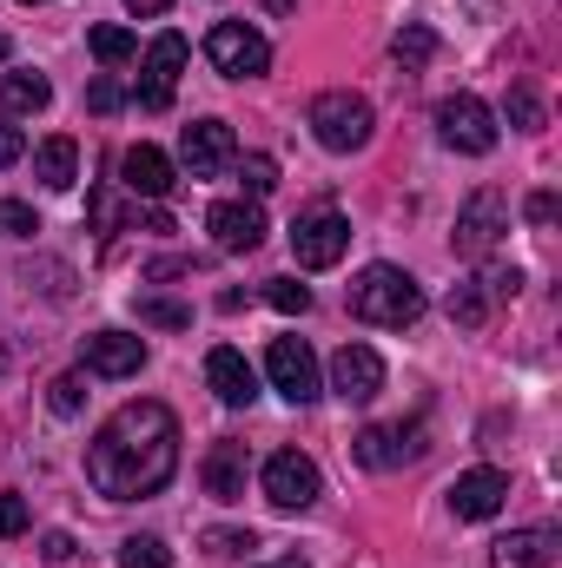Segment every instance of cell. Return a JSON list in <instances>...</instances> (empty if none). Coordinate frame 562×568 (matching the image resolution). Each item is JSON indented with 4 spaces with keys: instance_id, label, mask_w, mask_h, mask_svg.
<instances>
[{
    "instance_id": "8d00e7d4",
    "label": "cell",
    "mask_w": 562,
    "mask_h": 568,
    "mask_svg": "<svg viewBox=\"0 0 562 568\" xmlns=\"http://www.w3.org/2000/svg\"><path fill=\"white\" fill-rule=\"evenodd\" d=\"M120 219H127V212H120V205H113L107 192H93V225H100V232H113Z\"/></svg>"
},
{
    "instance_id": "7c38bea8",
    "label": "cell",
    "mask_w": 562,
    "mask_h": 568,
    "mask_svg": "<svg viewBox=\"0 0 562 568\" xmlns=\"http://www.w3.org/2000/svg\"><path fill=\"white\" fill-rule=\"evenodd\" d=\"M185 73V33H159L145 47V80H140V106L145 113H165L172 106V87Z\"/></svg>"
},
{
    "instance_id": "4fadbf2b",
    "label": "cell",
    "mask_w": 562,
    "mask_h": 568,
    "mask_svg": "<svg viewBox=\"0 0 562 568\" xmlns=\"http://www.w3.org/2000/svg\"><path fill=\"white\" fill-rule=\"evenodd\" d=\"M331 390H338L344 404H371V397L384 390V357H378L371 344H344V351L331 357Z\"/></svg>"
},
{
    "instance_id": "ffe728a7",
    "label": "cell",
    "mask_w": 562,
    "mask_h": 568,
    "mask_svg": "<svg viewBox=\"0 0 562 568\" xmlns=\"http://www.w3.org/2000/svg\"><path fill=\"white\" fill-rule=\"evenodd\" d=\"M556 562V529H516L490 549V568H550Z\"/></svg>"
},
{
    "instance_id": "cb8c5ba5",
    "label": "cell",
    "mask_w": 562,
    "mask_h": 568,
    "mask_svg": "<svg viewBox=\"0 0 562 568\" xmlns=\"http://www.w3.org/2000/svg\"><path fill=\"white\" fill-rule=\"evenodd\" d=\"M87 47H93L107 67H127V60L140 53V40H133L127 27H113V20H107V27H93V33H87Z\"/></svg>"
},
{
    "instance_id": "d590c367",
    "label": "cell",
    "mask_w": 562,
    "mask_h": 568,
    "mask_svg": "<svg viewBox=\"0 0 562 568\" xmlns=\"http://www.w3.org/2000/svg\"><path fill=\"white\" fill-rule=\"evenodd\" d=\"M20 152H27V140H20V126H7V120H0V172H7V165H13Z\"/></svg>"
},
{
    "instance_id": "52a82bcc",
    "label": "cell",
    "mask_w": 562,
    "mask_h": 568,
    "mask_svg": "<svg viewBox=\"0 0 562 568\" xmlns=\"http://www.w3.org/2000/svg\"><path fill=\"white\" fill-rule=\"evenodd\" d=\"M265 503L272 509H311L318 496H324V476H318V463L311 456H298V449H279V456H265Z\"/></svg>"
},
{
    "instance_id": "5bb4252c",
    "label": "cell",
    "mask_w": 562,
    "mask_h": 568,
    "mask_svg": "<svg viewBox=\"0 0 562 568\" xmlns=\"http://www.w3.org/2000/svg\"><path fill=\"white\" fill-rule=\"evenodd\" d=\"M199 476H205V496L212 503H245V483H252V456H245V443H212L205 449V463H199Z\"/></svg>"
},
{
    "instance_id": "7bdbcfd3",
    "label": "cell",
    "mask_w": 562,
    "mask_h": 568,
    "mask_svg": "<svg viewBox=\"0 0 562 568\" xmlns=\"http://www.w3.org/2000/svg\"><path fill=\"white\" fill-rule=\"evenodd\" d=\"M0 60H7V40H0Z\"/></svg>"
},
{
    "instance_id": "ac0fdd59",
    "label": "cell",
    "mask_w": 562,
    "mask_h": 568,
    "mask_svg": "<svg viewBox=\"0 0 562 568\" xmlns=\"http://www.w3.org/2000/svg\"><path fill=\"white\" fill-rule=\"evenodd\" d=\"M120 185H127L133 199H165L179 179H172V159H165L159 145H127V159H120Z\"/></svg>"
},
{
    "instance_id": "4dcf8cb0",
    "label": "cell",
    "mask_w": 562,
    "mask_h": 568,
    "mask_svg": "<svg viewBox=\"0 0 562 568\" xmlns=\"http://www.w3.org/2000/svg\"><path fill=\"white\" fill-rule=\"evenodd\" d=\"M0 232H7V239H33V232H40L33 205H20V199H0Z\"/></svg>"
},
{
    "instance_id": "e575fe53",
    "label": "cell",
    "mask_w": 562,
    "mask_h": 568,
    "mask_svg": "<svg viewBox=\"0 0 562 568\" xmlns=\"http://www.w3.org/2000/svg\"><path fill=\"white\" fill-rule=\"evenodd\" d=\"M0 536H27V503L13 489H0Z\"/></svg>"
},
{
    "instance_id": "d6986e66",
    "label": "cell",
    "mask_w": 562,
    "mask_h": 568,
    "mask_svg": "<svg viewBox=\"0 0 562 568\" xmlns=\"http://www.w3.org/2000/svg\"><path fill=\"white\" fill-rule=\"evenodd\" d=\"M145 364V344L133 331H93L87 337V371L93 377H133Z\"/></svg>"
},
{
    "instance_id": "74e56055",
    "label": "cell",
    "mask_w": 562,
    "mask_h": 568,
    "mask_svg": "<svg viewBox=\"0 0 562 568\" xmlns=\"http://www.w3.org/2000/svg\"><path fill=\"white\" fill-rule=\"evenodd\" d=\"M523 212H530V225H556V192H536Z\"/></svg>"
},
{
    "instance_id": "d4e9b609",
    "label": "cell",
    "mask_w": 562,
    "mask_h": 568,
    "mask_svg": "<svg viewBox=\"0 0 562 568\" xmlns=\"http://www.w3.org/2000/svg\"><path fill=\"white\" fill-rule=\"evenodd\" d=\"M133 311H140V324H159V331H185L192 324V304H179V297H140Z\"/></svg>"
},
{
    "instance_id": "9a60e30c",
    "label": "cell",
    "mask_w": 562,
    "mask_h": 568,
    "mask_svg": "<svg viewBox=\"0 0 562 568\" xmlns=\"http://www.w3.org/2000/svg\"><path fill=\"white\" fill-rule=\"evenodd\" d=\"M503 503H510V476H503V469H463V476L450 483V509H456L463 523H490Z\"/></svg>"
},
{
    "instance_id": "603a6c76",
    "label": "cell",
    "mask_w": 562,
    "mask_h": 568,
    "mask_svg": "<svg viewBox=\"0 0 562 568\" xmlns=\"http://www.w3.org/2000/svg\"><path fill=\"white\" fill-rule=\"evenodd\" d=\"M443 311H450V324H463V331H476V324L490 317V291H483V284H456V291L443 297Z\"/></svg>"
},
{
    "instance_id": "ee69618b",
    "label": "cell",
    "mask_w": 562,
    "mask_h": 568,
    "mask_svg": "<svg viewBox=\"0 0 562 568\" xmlns=\"http://www.w3.org/2000/svg\"><path fill=\"white\" fill-rule=\"evenodd\" d=\"M27 7H33V0H27Z\"/></svg>"
},
{
    "instance_id": "b9f144b4",
    "label": "cell",
    "mask_w": 562,
    "mask_h": 568,
    "mask_svg": "<svg viewBox=\"0 0 562 568\" xmlns=\"http://www.w3.org/2000/svg\"><path fill=\"white\" fill-rule=\"evenodd\" d=\"M265 7H272V13H291V7H298V0H265Z\"/></svg>"
},
{
    "instance_id": "484cf974",
    "label": "cell",
    "mask_w": 562,
    "mask_h": 568,
    "mask_svg": "<svg viewBox=\"0 0 562 568\" xmlns=\"http://www.w3.org/2000/svg\"><path fill=\"white\" fill-rule=\"evenodd\" d=\"M120 568H172V549L159 536H127L120 542Z\"/></svg>"
},
{
    "instance_id": "3957f363",
    "label": "cell",
    "mask_w": 562,
    "mask_h": 568,
    "mask_svg": "<svg viewBox=\"0 0 562 568\" xmlns=\"http://www.w3.org/2000/svg\"><path fill=\"white\" fill-rule=\"evenodd\" d=\"M371 100L364 93H318L311 100V133L324 152H364L371 145Z\"/></svg>"
},
{
    "instance_id": "30bf717a",
    "label": "cell",
    "mask_w": 562,
    "mask_h": 568,
    "mask_svg": "<svg viewBox=\"0 0 562 568\" xmlns=\"http://www.w3.org/2000/svg\"><path fill=\"white\" fill-rule=\"evenodd\" d=\"M179 159H185L192 179H219V172L239 159V140H232L225 120H192V126L179 133Z\"/></svg>"
},
{
    "instance_id": "ba28073f",
    "label": "cell",
    "mask_w": 562,
    "mask_h": 568,
    "mask_svg": "<svg viewBox=\"0 0 562 568\" xmlns=\"http://www.w3.org/2000/svg\"><path fill=\"white\" fill-rule=\"evenodd\" d=\"M291 252H298L304 272H331V265L351 252V225H344L338 212H304V219L291 225Z\"/></svg>"
},
{
    "instance_id": "83f0119b",
    "label": "cell",
    "mask_w": 562,
    "mask_h": 568,
    "mask_svg": "<svg viewBox=\"0 0 562 568\" xmlns=\"http://www.w3.org/2000/svg\"><path fill=\"white\" fill-rule=\"evenodd\" d=\"M239 185H245L252 199H265V192L279 185V165H272L265 152H252V159H239Z\"/></svg>"
},
{
    "instance_id": "f1b7e54d",
    "label": "cell",
    "mask_w": 562,
    "mask_h": 568,
    "mask_svg": "<svg viewBox=\"0 0 562 568\" xmlns=\"http://www.w3.org/2000/svg\"><path fill=\"white\" fill-rule=\"evenodd\" d=\"M265 304L284 311V317H304V311H311V291H304V284H291V278H272V284H265Z\"/></svg>"
},
{
    "instance_id": "7a4b0ae2",
    "label": "cell",
    "mask_w": 562,
    "mask_h": 568,
    "mask_svg": "<svg viewBox=\"0 0 562 568\" xmlns=\"http://www.w3.org/2000/svg\"><path fill=\"white\" fill-rule=\"evenodd\" d=\"M351 317L358 324H378V331H404L423 317V291L411 272L398 265H364L358 284H351Z\"/></svg>"
},
{
    "instance_id": "ab89813d",
    "label": "cell",
    "mask_w": 562,
    "mask_h": 568,
    "mask_svg": "<svg viewBox=\"0 0 562 568\" xmlns=\"http://www.w3.org/2000/svg\"><path fill=\"white\" fill-rule=\"evenodd\" d=\"M127 7H133V13H140V20H152V13H165V7H172V0H127Z\"/></svg>"
},
{
    "instance_id": "44dd1931",
    "label": "cell",
    "mask_w": 562,
    "mask_h": 568,
    "mask_svg": "<svg viewBox=\"0 0 562 568\" xmlns=\"http://www.w3.org/2000/svg\"><path fill=\"white\" fill-rule=\"evenodd\" d=\"M33 172H40V185H47V192H67V185L80 179V145L67 140V133H53V140L33 152Z\"/></svg>"
},
{
    "instance_id": "277c9868",
    "label": "cell",
    "mask_w": 562,
    "mask_h": 568,
    "mask_svg": "<svg viewBox=\"0 0 562 568\" xmlns=\"http://www.w3.org/2000/svg\"><path fill=\"white\" fill-rule=\"evenodd\" d=\"M205 60H212L225 80H259V73L272 67V47H265L259 27H245V20H219V27L205 33Z\"/></svg>"
},
{
    "instance_id": "e0dca14e",
    "label": "cell",
    "mask_w": 562,
    "mask_h": 568,
    "mask_svg": "<svg viewBox=\"0 0 562 568\" xmlns=\"http://www.w3.org/2000/svg\"><path fill=\"white\" fill-rule=\"evenodd\" d=\"M205 384H212V397L232 404V410H245V404L259 397V371H252L245 351H232V344H219V351L205 357Z\"/></svg>"
},
{
    "instance_id": "9c48e42d",
    "label": "cell",
    "mask_w": 562,
    "mask_h": 568,
    "mask_svg": "<svg viewBox=\"0 0 562 568\" xmlns=\"http://www.w3.org/2000/svg\"><path fill=\"white\" fill-rule=\"evenodd\" d=\"M265 371H272V390H279L284 404H311L318 397V357H311L304 337H272Z\"/></svg>"
},
{
    "instance_id": "7402d4cb",
    "label": "cell",
    "mask_w": 562,
    "mask_h": 568,
    "mask_svg": "<svg viewBox=\"0 0 562 568\" xmlns=\"http://www.w3.org/2000/svg\"><path fill=\"white\" fill-rule=\"evenodd\" d=\"M53 100L47 73H0V113H40Z\"/></svg>"
},
{
    "instance_id": "8fae6325",
    "label": "cell",
    "mask_w": 562,
    "mask_h": 568,
    "mask_svg": "<svg viewBox=\"0 0 562 568\" xmlns=\"http://www.w3.org/2000/svg\"><path fill=\"white\" fill-rule=\"evenodd\" d=\"M205 232H212L219 252H259L265 245V212H259V199H219L205 212Z\"/></svg>"
},
{
    "instance_id": "60d3db41",
    "label": "cell",
    "mask_w": 562,
    "mask_h": 568,
    "mask_svg": "<svg viewBox=\"0 0 562 568\" xmlns=\"http://www.w3.org/2000/svg\"><path fill=\"white\" fill-rule=\"evenodd\" d=\"M265 568H304V562H298V556H279V562H265Z\"/></svg>"
},
{
    "instance_id": "f35d334b",
    "label": "cell",
    "mask_w": 562,
    "mask_h": 568,
    "mask_svg": "<svg viewBox=\"0 0 562 568\" xmlns=\"http://www.w3.org/2000/svg\"><path fill=\"white\" fill-rule=\"evenodd\" d=\"M40 556H47V562H67V556H73V536H67V529H53V536L40 542Z\"/></svg>"
},
{
    "instance_id": "1f68e13d",
    "label": "cell",
    "mask_w": 562,
    "mask_h": 568,
    "mask_svg": "<svg viewBox=\"0 0 562 568\" xmlns=\"http://www.w3.org/2000/svg\"><path fill=\"white\" fill-rule=\"evenodd\" d=\"M510 120H516L523 133H536V126H543V100H536L530 87H510Z\"/></svg>"
},
{
    "instance_id": "4316f807",
    "label": "cell",
    "mask_w": 562,
    "mask_h": 568,
    "mask_svg": "<svg viewBox=\"0 0 562 568\" xmlns=\"http://www.w3.org/2000/svg\"><path fill=\"white\" fill-rule=\"evenodd\" d=\"M430 53H436V33H430V27H404V33L391 40V60H398V67H423Z\"/></svg>"
},
{
    "instance_id": "6da1fadb",
    "label": "cell",
    "mask_w": 562,
    "mask_h": 568,
    "mask_svg": "<svg viewBox=\"0 0 562 568\" xmlns=\"http://www.w3.org/2000/svg\"><path fill=\"white\" fill-rule=\"evenodd\" d=\"M172 476H179V424L165 404H127L87 443V483L107 503L159 496Z\"/></svg>"
},
{
    "instance_id": "5b68a950",
    "label": "cell",
    "mask_w": 562,
    "mask_h": 568,
    "mask_svg": "<svg viewBox=\"0 0 562 568\" xmlns=\"http://www.w3.org/2000/svg\"><path fill=\"white\" fill-rule=\"evenodd\" d=\"M503 232H510V199L496 185H476L463 199V212H456V252L463 258H490Z\"/></svg>"
},
{
    "instance_id": "2e32d148",
    "label": "cell",
    "mask_w": 562,
    "mask_h": 568,
    "mask_svg": "<svg viewBox=\"0 0 562 568\" xmlns=\"http://www.w3.org/2000/svg\"><path fill=\"white\" fill-rule=\"evenodd\" d=\"M423 456V424H371L358 436V463L364 469H398Z\"/></svg>"
},
{
    "instance_id": "f546056e",
    "label": "cell",
    "mask_w": 562,
    "mask_h": 568,
    "mask_svg": "<svg viewBox=\"0 0 562 568\" xmlns=\"http://www.w3.org/2000/svg\"><path fill=\"white\" fill-rule=\"evenodd\" d=\"M47 404H53L60 417H73V410L87 404V377H80V371H67V377H53V397H47Z\"/></svg>"
},
{
    "instance_id": "d6a6232c",
    "label": "cell",
    "mask_w": 562,
    "mask_h": 568,
    "mask_svg": "<svg viewBox=\"0 0 562 568\" xmlns=\"http://www.w3.org/2000/svg\"><path fill=\"white\" fill-rule=\"evenodd\" d=\"M87 106H93V113H120V106H127V87H120V80H107V73H100V80H93V87H87Z\"/></svg>"
},
{
    "instance_id": "8992f818",
    "label": "cell",
    "mask_w": 562,
    "mask_h": 568,
    "mask_svg": "<svg viewBox=\"0 0 562 568\" xmlns=\"http://www.w3.org/2000/svg\"><path fill=\"white\" fill-rule=\"evenodd\" d=\"M436 133L450 152H470V159H483L490 145H496V120H490V106L476 100V93H450L443 106H436Z\"/></svg>"
},
{
    "instance_id": "836d02e7",
    "label": "cell",
    "mask_w": 562,
    "mask_h": 568,
    "mask_svg": "<svg viewBox=\"0 0 562 568\" xmlns=\"http://www.w3.org/2000/svg\"><path fill=\"white\" fill-rule=\"evenodd\" d=\"M205 549H212V556H245V549H259V536H252V529H245V536H239V529H212Z\"/></svg>"
}]
</instances>
